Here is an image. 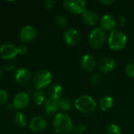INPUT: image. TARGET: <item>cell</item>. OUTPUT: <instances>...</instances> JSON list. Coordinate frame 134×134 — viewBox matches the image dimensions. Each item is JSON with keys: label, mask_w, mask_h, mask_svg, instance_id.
Masks as SVG:
<instances>
[{"label": "cell", "mask_w": 134, "mask_h": 134, "mask_svg": "<svg viewBox=\"0 0 134 134\" xmlns=\"http://www.w3.org/2000/svg\"><path fill=\"white\" fill-rule=\"evenodd\" d=\"M53 128L57 133L68 134L73 130L74 124L68 114L57 113L53 119Z\"/></svg>", "instance_id": "1"}, {"label": "cell", "mask_w": 134, "mask_h": 134, "mask_svg": "<svg viewBox=\"0 0 134 134\" xmlns=\"http://www.w3.org/2000/svg\"><path fill=\"white\" fill-rule=\"evenodd\" d=\"M127 44V36L119 31L114 29L111 31L108 38V46L114 51H120L125 48Z\"/></svg>", "instance_id": "2"}, {"label": "cell", "mask_w": 134, "mask_h": 134, "mask_svg": "<svg viewBox=\"0 0 134 134\" xmlns=\"http://www.w3.org/2000/svg\"><path fill=\"white\" fill-rule=\"evenodd\" d=\"M75 107L79 111L89 114L93 113L97 109V104L93 97L84 95L78 97L75 101Z\"/></svg>", "instance_id": "3"}, {"label": "cell", "mask_w": 134, "mask_h": 134, "mask_svg": "<svg viewBox=\"0 0 134 134\" xmlns=\"http://www.w3.org/2000/svg\"><path fill=\"white\" fill-rule=\"evenodd\" d=\"M52 82V74L47 70L38 71L33 77V84L37 90L48 87Z\"/></svg>", "instance_id": "4"}, {"label": "cell", "mask_w": 134, "mask_h": 134, "mask_svg": "<svg viewBox=\"0 0 134 134\" xmlns=\"http://www.w3.org/2000/svg\"><path fill=\"white\" fill-rule=\"evenodd\" d=\"M107 39V35L105 31L101 27H95L90 34V44L93 49L100 48Z\"/></svg>", "instance_id": "5"}, {"label": "cell", "mask_w": 134, "mask_h": 134, "mask_svg": "<svg viewBox=\"0 0 134 134\" xmlns=\"http://www.w3.org/2000/svg\"><path fill=\"white\" fill-rule=\"evenodd\" d=\"M63 6L73 14H80L86 10V2L83 0H65L63 2Z\"/></svg>", "instance_id": "6"}, {"label": "cell", "mask_w": 134, "mask_h": 134, "mask_svg": "<svg viewBox=\"0 0 134 134\" xmlns=\"http://www.w3.org/2000/svg\"><path fill=\"white\" fill-rule=\"evenodd\" d=\"M64 42L69 46H75L79 44L80 41V34L78 30L75 28L67 29L63 35Z\"/></svg>", "instance_id": "7"}, {"label": "cell", "mask_w": 134, "mask_h": 134, "mask_svg": "<svg viewBox=\"0 0 134 134\" xmlns=\"http://www.w3.org/2000/svg\"><path fill=\"white\" fill-rule=\"evenodd\" d=\"M17 54V48L12 44H3L0 46V56L4 60H13Z\"/></svg>", "instance_id": "8"}, {"label": "cell", "mask_w": 134, "mask_h": 134, "mask_svg": "<svg viewBox=\"0 0 134 134\" xmlns=\"http://www.w3.org/2000/svg\"><path fill=\"white\" fill-rule=\"evenodd\" d=\"M29 102H30L29 95L27 93L21 92L15 96L13 102V107H14V108L16 109L22 110L28 106Z\"/></svg>", "instance_id": "9"}, {"label": "cell", "mask_w": 134, "mask_h": 134, "mask_svg": "<svg viewBox=\"0 0 134 134\" xmlns=\"http://www.w3.org/2000/svg\"><path fill=\"white\" fill-rule=\"evenodd\" d=\"M116 67L115 60L109 57H105L98 62V69L102 73H109L114 71Z\"/></svg>", "instance_id": "10"}, {"label": "cell", "mask_w": 134, "mask_h": 134, "mask_svg": "<svg viewBox=\"0 0 134 134\" xmlns=\"http://www.w3.org/2000/svg\"><path fill=\"white\" fill-rule=\"evenodd\" d=\"M100 27L104 31H111L117 27L116 18L111 14H105L100 19Z\"/></svg>", "instance_id": "11"}, {"label": "cell", "mask_w": 134, "mask_h": 134, "mask_svg": "<svg viewBox=\"0 0 134 134\" xmlns=\"http://www.w3.org/2000/svg\"><path fill=\"white\" fill-rule=\"evenodd\" d=\"M80 64L86 71L87 72H92L94 71L97 66V62L94 57L90 54H85L82 57L80 60Z\"/></svg>", "instance_id": "12"}, {"label": "cell", "mask_w": 134, "mask_h": 134, "mask_svg": "<svg viewBox=\"0 0 134 134\" xmlns=\"http://www.w3.org/2000/svg\"><path fill=\"white\" fill-rule=\"evenodd\" d=\"M30 129L33 132H42L47 127V121L42 116H36L33 118L30 122Z\"/></svg>", "instance_id": "13"}, {"label": "cell", "mask_w": 134, "mask_h": 134, "mask_svg": "<svg viewBox=\"0 0 134 134\" xmlns=\"http://www.w3.org/2000/svg\"><path fill=\"white\" fill-rule=\"evenodd\" d=\"M36 34H37L36 30L33 27L26 26L21 30L20 34V38L23 42L27 43L33 41L36 37Z\"/></svg>", "instance_id": "14"}, {"label": "cell", "mask_w": 134, "mask_h": 134, "mask_svg": "<svg viewBox=\"0 0 134 134\" xmlns=\"http://www.w3.org/2000/svg\"><path fill=\"white\" fill-rule=\"evenodd\" d=\"M15 79L20 85H26L31 80V72L25 68H20L16 71Z\"/></svg>", "instance_id": "15"}, {"label": "cell", "mask_w": 134, "mask_h": 134, "mask_svg": "<svg viewBox=\"0 0 134 134\" xmlns=\"http://www.w3.org/2000/svg\"><path fill=\"white\" fill-rule=\"evenodd\" d=\"M82 20L84 21V23L90 26L96 25L99 20V16L97 15V13L90 9H86L82 13Z\"/></svg>", "instance_id": "16"}, {"label": "cell", "mask_w": 134, "mask_h": 134, "mask_svg": "<svg viewBox=\"0 0 134 134\" xmlns=\"http://www.w3.org/2000/svg\"><path fill=\"white\" fill-rule=\"evenodd\" d=\"M44 106H45L46 114L48 116L53 115L55 113H57L60 110L59 106H58V100H56L51 98H49L48 100H46Z\"/></svg>", "instance_id": "17"}, {"label": "cell", "mask_w": 134, "mask_h": 134, "mask_svg": "<svg viewBox=\"0 0 134 134\" xmlns=\"http://www.w3.org/2000/svg\"><path fill=\"white\" fill-rule=\"evenodd\" d=\"M48 93H49V98L58 100L60 99V97L62 96L63 88L59 84H54V85H53V86H51L49 87Z\"/></svg>", "instance_id": "18"}, {"label": "cell", "mask_w": 134, "mask_h": 134, "mask_svg": "<svg viewBox=\"0 0 134 134\" xmlns=\"http://www.w3.org/2000/svg\"><path fill=\"white\" fill-rule=\"evenodd\" d=\"M114 105V100L111 97L105 96L99 100V107L102 111H108Z\"/></svg>", "instance_id": "19"}, {"label": "cell", "mask_w": 134, "mask_h": 134, "mask_svg": "<svg viewBox=\"0 0 134 134\" xmlns=\"http://www.w3.org/2000/svg\"><path fill=\"white\" fill-rule=\"evenodd\" d=\"M14 122L16 126H20V127H25L27 124V117L24 114H23L22 112H16L14 115Z\"/></svg>", "instance_id": "20"}, {"label": "cell", "mask_w": 134, "mask_h": 134, "mask_svg": "<svg viewBox=\"0 0 134 134\" xmlns=\"http://www.w3.org/2000/svg\"><path fill=\"white\" fill-rule=\"evenodd\" d=\"M58 106L60 110L68 111L72 108V102L68 98H60L58 100Z\"/></svg>", "instance_id": "21"}, {"label": "cell", "mask_w": 134, "mask_h": 134, "mask_svg": "<svg viewBox=\"0 0 134 134\" xmlns=\"http://www.w3.org/2000/svg\"><path fill=\"white\" fill-rule=\"evenodd\" d=\"M33 101L35 104L41 106L45 104V95L42 91H37L33 94Z\"/></svg>", "instance_id": "22"}, {"label": "cell", "mask_w": 134, "mask_h": 134, "mask_svg": "<svg viewBox=\"0 0 134 134\" xmlns=\"http://www.w3.org/2000/svg\"><path fill=\"white\" fill-rule=\"evenodd\" d=\"M68 19L66 16L63 15H58L56 17V24L58 27L61 28H64L68 26Z\"/></svg>", "instance_id": "23"}, {"label": "cell", "mask_w": 134, "mask_h": 134, "mask_svg": "<svg viewBox=\"0 0 134 134\" xmlns=\"http://www.w3.org/2000/svg\"><path fill=\"white\" fill-rule=\"evenodd\" d=\"M106 134H121V129L116 124H110L106 129Z\"/></svg>", "instance_id": "24"}, {"label": "cell", "mask_w": 134, "mask_h": 134, "mask_svg": "<svg viewBox=\"0 0 134 134\" xmlns=\"http://www.w3.org/2000/svg\"><path fill=\"white\" fill-rule=\"evenodd\" d=\"M125 72L129 77L134 79V63L131 62V63H129L126 65Z\"/></svg>", "instance_id": "25"}, {"label": "cell", "mask_w": 134, "mask_h": 134, "mask_svg": "<svg viewBox=\"0 0 134 134\" xmlns=\"http://www.w3.org/2000/svg\"><path fill=\"white\" fill-rule=\"evenodd\" d=\"M73 130L75 131V133H83L86 132V126L83 123H81V122H78L76 123L75 125H74V128Z\"/></svg>", "instance_id": "26"}, {"label": "cell", "mask_w": 134, "mask_h": 134, "mask_svg": "<svg viewBox=\"0 0 134 134\" xmlns=\"http://www.w3.org/2000/svg\"><path fill=\"white\" fill-rule=\"evenodd\" d=\"M102 79H103V77L100 73H95L91 76L90 82L93 85H98L101 82Z\"/></svg>", "instance_id": "27"}, {"label": "cell", "mask_w": 134, "mask_h": 134, "mask_svg": "<svg viewBox=\"0 0 134 134\" xmlns=\"http://www.w3.org/2000/svg\"><path fill=\"white\" fill-rule=\"evenodd\" d=\"M8 93L5 90H0V105H3L8 100Z\"/></svg>", "instance_id": "28"}, {"label": "cell", "mask_w": 134, "mask_h": 134, "mask_svg": "<svg viewBox=\"0 0 134 134\" xmlns=\"http://www.w3.org/2000/svg\"><path fill=\"white\" fill-rule=\"evenodd\" d=\"M56 4L55 0H46L44 2V5L46 9H52Z\"/></svg>", "instance_id": "29"}, {"label": "cell", "mask_w": 134, "mask_h": 134, "mask_svg": "<svg viewBox=\"0 0 134 134\" xmlns=\"http://www.w3.org/2000/svg\"><path fill=\"white\" fill-rule=\"evenodd\" d=\"M17 51H18V53H20V55H25L27 53V48L26 46L21 45L17 48Z\"/></svg>", "instance_id": "30"}, {"label": "cell", "mask_w": 134, "mask_h": 134, "mask_svg": "<svg viewBox=\"0 0 134 134\" xmlns=\"http://www.w3.org/2000/svg\"><path fill=\"white\" fill-rule=\"evenodd\" d=\"M116 23H117V26L122 27L126 24V19L123 16H119L118 18H116Z\"/></svg>", "instance_id": "31"}, {"label": "cell", "mask_w": 134, "mask_h": 134, "mask_svg": "<svg viewBox=\"0 0 134 134\" xmlns=\"http://www.w3.org/2000/svg\"><path fill=\"white\" fill-rule=\"evenodd\" d=\"M99 2L103 5H111L115 2L114 0H100Z\"/></svg>", "instance_id": "32"}, {"label": "cell", "mask_w": 134, "mask_h": 134, "mask_svg": "<svg viewBox=\"0 0 134 134\" xmlns=\"http://www.w3.org/2000/svg\"><path fill=\"white\" fill-rule=\"evenodd\" d=\"M2 75H3V73H2V69L0 68V79L2 77Z\"/></svg>", "instance_id": "33"}]
</instances>
